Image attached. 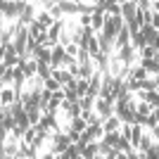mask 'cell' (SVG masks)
<instances>
[{
	"instance_id": "2e32d148",
	"label": "cell",
	"mask_w": 159,
	"mask_h": 159,
	"mask_svg": "<svg viewBox=\"0 0 159 159\" xmlns=\"http://www.w3.org/2000/svg\"><path fill=\"white\" fill-rule=\"evenodd\" d=\"M45 90H50V93H57V90H62V86H60V81H55V79L45 81Z\"/></svg>"
},
{
	"instance_id": "6da1fadb",
	"label": "cell",
	"mask_w": 159,
	"mask_h": 159,
	"mask_svg": "<svg viewBox=\"0 0 159 159\" xmlns=\"http://www.w3.org/2000/svg\"><path fill=\"white\" fill-rule=\"evenodd\" d=\"M29 2H2L0 5V10H2V21H19L21 14H24V10H26Z\"/></svg>"
},
{
	"instance_id": "9c48e42d",
	"label": "cell",
	"mask_w": 159,
	"mask_h": 159,
	"mask_svg": "<svg viewBox=\"0 0 159 159\" xmlns=\"http://www.w3.org/2000/svg\"><path fill=\"white\" fill-rule=\"evenodd\" d=\"M121 126H124V124H121L119 116H109V119L102 121V128H105V133H119Z\"/></svg>"
},
{
	"instance_id": "5bb4252c",
	"label": "cell",
	"mask_w": 159,
	"mask_h": 159,
	"mask_svg": "<svg viewBox=\"0 0 159 159\" xmlns=\"http://www.w3.org/2000/svg\"><path fill=\"white\" fill-rule=\"evenodd\" d=\"M119 140H121V131L119 133H105V138H102V143L109 147H116L119 145Z\"/></svg>"
},
{
	"instance_id": "ba28073f",
	"label": "cell",
	"mask_w": 159,
	"mask_h": 159,
	"mask_svg": "<svg viewBox=\"0 0 159 159\" xmlns=\"http://www.w3.org/2000/svg\"><path fill=\"white\" fill-rule=\"evenodd\" d=\"M21 71H24V76L26 79H33V76H38V60H24L21 62Z\"/></svg>"
},
{
	"instance_id": "52a82bcc",
	"label": "cell",
	"mask_w": 159,
	"mask_h": 159,
	"mask_svg": "<svg viewBox=\"0 0 159 159\" xmlns=\"http://www.w3.org/2000/svg\"><path fill=\"white\" fill-rule=\"evenodd\" d=\"M17 100H19V93L14 88H2V98H0V105L2 107H12Z\"/></svg>"
},
{
	"instance_id": "8fae6325",
	"label": "cell",
	"mask_w": 159,
	"mask_h": 159,
	"mask_svg": "<svg viewBox=\"0 0 159 159\" xmlns=\"http://www.w3.org/2000/svg\"><path fill=\"white\" fill-rule=\"evenodd\" d=\"M29 33H31V38H33V40H38L40 36H45V33H48V29L43 26L40 21H33L31 26H29Z\"/></svg>"
},
{
	"instance_id": "d6986e66",
	"label": "cell",
	"mask_w": 159,
	"mask_h": 159,
	"mask_svg": "<svg viewBox=\"0 0 159 159\" xmlns=\"http://www.w3.org/2000/svg\"><path fill=\"white\" fill-rule=\"evenodd\" d=\"M95 159H105V157H100V154H98V157H95Z\"/></svg>"
},
{
	"instance_id": "e0dca14e",
	"label": "cell",
	"mask_w": 159,
	"mask_h": 159,
	"mask_svg": "<svg viewBox=\"0 0 159 159\" xmlns=\"http://www.w3.org/2000/svg\"><path fill=\"white\" fill-rule=\"evenodd\" d=\"M152 26L159 31V14H154V17H152Z\"/></svg>"
},
{
	"instance_id": "30bf717a",
	"label": "cell",
	"mask_w": 159,
	"mask_h": 159,
	"mask_svg": "<svg viewBox=\"0 0 159 159\" xmlns=\"http://www.w3.org/2000/svg\"><path fill=\"white\" fill-rule=\"evenodd\" d=\"M140 33H143V38H145V43H147V45H152L154 40H157V36H159V31L152 26V24L143 26V29H140Z\"/></svg>"
},
{
	"instance_id": "ac0fdd59",
	"label": "cell",
	"mask_w": 159,
	"mask_h": 159,
	"mask_svg": "<svg viewBox=\"0 0 159 159\" xmlns=\"http://www.w3.org/2000/svg\"><path fill=\"white\" fill-rule=\"evenodd\" d=\"M152 10H154V14H159V0H157V2H152Z\"/></svg>"
},
{
	"instance_id": "7a4b0ae2",
	"label": "cell",
	"mask_w": 159,
	"mask_h": 159,
	"mask_svg": "<svg viewBox=\"0 0 159 159\" xmlns=\"http://www.w3.org/2000/svg\"><path fill=\"white\" fill-rule=\"evenodd\" d=\"M124 26H126L124 17H109L107 24H105V29H102V36H107L112 43H116V38H119V33L124 31Z\"/></svg>"
},
{
	"instance_id": "7c38bea8",
	"label": "cell",
	"mask_w": 159,
	"mask_h": 159,
	"mask_svg": "<svg viewBox=\"0 0 159 159\" xmlns=\"http://www.w3.org/2000/svg\"><path fill=\"white\" fill-rule=\"evenodd\" d=\"M69 128L76 131V133H86L88 131V121L81 119V116H79V119H71V121H69Z\"/></svg>"
},
{
	"instance_id": "8992f818",
	"label": "cell",
	"mask_w": 159,
	"mask_h": 159,
	"mask_svg": "<svg viewBox=\"0 0 159 159\" xmlns=\"http://www.w3.org/2000/svg\"><path fill=\"white\" fill-rule=\"evenodd\" d=\"M19 147H21L19 140L10 138L7 143H2V157H12V159H17V157H19Z\"/></svg>"
},
{
	"instance_id": "5b68a950",
	"label": "cell",
	"mask_w": 159,
	"mask_h": 159,
	"mask_svg": "<svg viewBox=\"0 0 159 159\" xmlns=\"http://www.w3.org/2000/svg\"><path fill=\"white\" fill-rule=\"evenodd\" d=\"M64 60H66V48L64 45L52 48V60H50V66H52V69H62Z\"/></svg>"
},
{
	"instance_id": "3957f363",
	"label": "cell",
	"mask_w": 159,
	"mask_h": 159,
	"mask_svg": "<svg viewBox=\"0 0 159 159\" xmlns=\"http://www.w3.org/2000/svg\"><path fill=\"white\" fill-rule=\"evenodd\" d=\"M95 114H98L102 121L109 119V116H114V105L109 100H105V98H98L95 100Z\"/></svg>"
},
{
	"instance_id": "9a60e30c",
	"label": "cell",
	"mask_w": 159,
	"mask_h": 159,
	"mask_svg": "<svg viewBox=\"0 0 159 159\" xmlns=\"http://www.w3.org/2000/svg\"><path fill=\"white\" fill-rule=\"evenodd\" d=\"M14 83V69H2V88H10Z\"/></svg>"
},
{
	"instance_id": "277c9868",
	"label": "cell",
	"mask_w": 159,
	"mask_h": 159,
	"mask_svg": "<svg viewBox=\"0 0 159 159\" xmlns=\"http://www.w3.org/2000/svg\"><path fill=\"white\" fill-rule=\"evenodd\" d=\"M121 17L126 24H133L138 19V2H121Z\"/></svg>"
},
{
	"instance_id": "4fadbf2b",
	"label": "cell",
	"mask_w": 159,
	"mask_h": 159,
	"mask_svg": "<svg viewBox=\"0 0 159 159\" xmlns=\"http://www.w3.org/2000/svg\"><path fill=\"white\" fill-rule=\"evenodd\" d=\"M105 12L107 17H121V2H107L105 0Z\"/></svg>"
}]
</instances>
